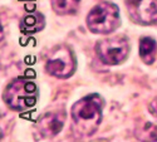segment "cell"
I'll list each match as a JSON object with an SVG mask.
<instances>
[{"label": "cell", "instance_id": "cell-1", "mask_svg": "<svg viewBox=\"0 0 157 142\" xmlns=\"http://www.w3.org/2000/svg\"><path fill=\"white\" fill-rule=\"evenodd\" d=\"M103 99L98 94H89L77 101L72 107V130L79 137L92 136L102 121Z\"/></svg>", "mask_w": 157, "mask_h": 142}, {"label": "cell", "instance_id": "cell-2", "mask_svg": "<svg viewBox=\"0 0 157 142\" xmlns=\"http://www.w3.org/2000/svg\"><path fill=\"white\" fill-rule=\"evenodd\" d=\"M38 99L35 83L27 78H18L8 84L4 92V101L13 109L25 111L33 107Z\"/></svg>", "mask_w": 157, "mask_h": 142}, {"label": "cell", "instance_id": "cell-3", "mask_svg": "<svg viewBox=\"0 0 157 142\" xmlns=\"http://www.w3.org/2000/svg\"><path fill=\"white\" fill-rule=\"evenodd\" d=\"M87 27L96 34H109L120 27V11L114 4L103 2L92 8L87 15Z\"/></svg>", "mask_w": 157, "mask_h": 142}, {"label": "cell", "instance_id": "cell-4", "mask_svg": "<svg viewBox=\"0 0 157 142\" xmlns=\"http://www.w3.org/2000/svg\"><path fill=\"white\" fill-rule=\"evenodd\" d=\"M129 52V44L127 38L117 35L107 39H102L96 45V53L98 58L108 66H116L126 60Z\"/></svg>", "mask_w": 157, "mask_h": 142}, {"label": "cell", "instance_id": "cell-5", "mask_svg": "<svg viewBox=\"0 0 157 142\" xmlns=\"http://www.w3.org/2000/svg\"><path fill=\"white\" fill-rule=\"evenodd\" d=\"M75 69V59L68 47H58L45 64V71L58 78H68Z\"/></svg>", "mask_w": 157, "mask_h": 142}, {"label": "cell", "instance_id": "cell-6", "mask_svg": "<svg viewBox=\"0 0 157 142\" xmlns=\"http://www.w3.org/2000/svg\"><path fill=\"white\" fill-rule=\"evenodd\" d=\"M126 6L133 21L142 25L157 23V0H126Z\"/></svg>", "mask_w": 157, "mask_h": 142}, {"label": "cell", "instance_id": "cell-7", "mask_svg": "<svg viewBox=\"0 0 157 142\" xmlns=\"http://www.w3.org/2000/svg\"><path fill=\"white\" fill-rule=\"evenodd\" d=\"M64 120H65L64 112L62 111L49 112L39 120V122L36 123V130L42 137H45V138L54 137L62 131Z\"/></svg>", "mask_w": 157, "mask_h": 142}, {"label": "cell", "instance_id": "cell-8", "mask_svg": "<svg viewBox=\"0 0 157 142\" xmlns=\"http://www.w3.org/2000/svg\"><path fill=\"white\" fill-rule=\"evenodd\" d=\"M44 27H45V20L40 13H33V14L25 15L20 23V29L24 33L40 32Z\"/></svg>", "mask_w": 157, "mask_h": 142}, {"label": "cell", "instance_id": "cell-9", "mask_svg": "<svg viewBox=\"0 0 157 142\" xmlns=\"http://www.w3.org/2000/svg\"><path fill=\"white\" fill-rule=\"evenodd\" d=\"M157 43L150 36H143L140 40V57L146 64H152L156 59Z\"/></svg>", "mask_w": 157, "mask_h": 142}, {"label": "cell", "instance_id": "cell-10", "mask_svg": "<svg viewBox=\"0 0 157 142\" xmlns=\"http://www.w3.org/2000/svg\"><path fill=\"white\" fill-rule=\"evenodd\" d=\"M81 0H52V8L59 15L74 14Z\"/></svg>", "mask_w": 157, "mask_h": 142}, {"label": "cell", "instance_id": "cell-11", "mask_svg": "<svg viewBox=\"0 0 157 142\" xmlns=\"http://www.w3.org/2000/svg\"><path fill=\"white\" fill-rule=\"evenodd\" d=\"M148 108H150V112L155 116V117H157V97L150 103V107Z\"/></svg>", "mask_w": 157, "mask_h": 142}]
</instances>
